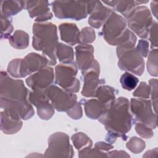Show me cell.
I'll list each match as a JSON object with an SVG mask.
<instances>
[{
	"label": "cell",
	"mask_w": 158,
	"mask_h": 158,
	"mask_svg": "<svg viewBox=\"0 0 158 158\" xmlns=\"http://www.w3.org/2000/svg\"><path fill=\"white\" fill-rule=\"evenodd\" d=\"M98 120L107 131L106 136L107 142L112 144L117 137L127 140L126 134L130 130L133 123L128 99L124 97L115 99L98 118Z\"/></svg>",
	"instance_id": "obj_1"
},
{
	"label": "cell",
	"mask_w": 158,
	"mask_h": 158,
	"mask_svg": "<svg viewBox=\"0 0 158 158\" xmlns=\"http://www.w3.org/2000/svg\"><path fill=\"white\" fill-rule=\"evenodd\" d=\"M33 34V48L48 56L49 65H56V48L59 43L56 26L51 22L35 23Z\"/></svg>",
	"instance_id": "obj_2"
},
{
	"label": "cell",
	"mask_w": 158,
	"mask_h": 158,
	"mask_svg": "<svg viewBox=\"0 0 158 158\" xmlns=\"http://www.w3.org/2000/svg\"><path fill=\"white\" fill-rule=\"evenodd\" d=\"M29 93L23 80L14 79L6 72H1L0 99L14 105L29 104Z\"/></svg>",
	"instance_id": "obj_3"
},
{
	"label": "cell",
	"mask_w": 158,
	"mask_h": 158,
	"mask_svg": "<svg viewBox=\"0 0 158 158\" xmlns=\"http://www.w3.org/2000/svg\"><path fill=\"white\" fill-rule=\"evenodd\" d=\"M97 1H55L51 2L52 10L58 19L80 20L86 18L93 10Z\"/></svg>",
	"instance_id": "obj_4"
},
{
	"label": "cell",
	"mask_w": 158,
	"mask_h": 158,
	"mask_svg": "<svg viewBox=\"0 0 158 158\" xmlns=\"http://www.w3.org/2000/svg\"><path fill=\"white\" fill-rule=\"evenodd\" d=\"M127 24L131 31L144 40L148 38L150 28L154 22L150 10L145 6H138L126 18Z\"/></svg>",
	"instance_id": "obj_5"
},
{
	"label": "cell",
	"mask_w": 158,
	"mask_h": 158,
	"mask_svg": "<svg viewBox=\"0 0 158 158\" xmlns=\"http://www.w3.org/2000/svg\"><path fill=\"white\" fill-rule=\"evenodd\" d=\"M116 52L118 59V66L122 70L138 76L142 75L144 70V60L136 48L117 46Z\"/></svg>",
	"instance_id": "obj_6"
},
{
	"label": "cell",
	"mask_w": 158,
	"mask_h": 158,
	"mask_svg": "<svg viewBox=\"0 0 158 158\" xmlns=\"http://www.w3.org/2000/svg\"><path fill=\"white\" fill-rule=\"evenodd\" d=\"M130 110L133 123H142L151 129L157 127V114L153 112L151 101L146 99L131 98Z\"/></svg>",
	"instance_id": "obj_7"
},
{
	"label": "cell",
	"mask_w": 158,
	"mask_h": 158,
	"mask_svg": "<svg viewBox=\"0 0 158 158\" xmlns=\"http://www.w3.org/2000/svg\"><path fill=\"white\" fill-rule=\"evenodd\" d=\"M127 21L121 15L113 12L103 25L100 34L110 45L117 46L128 28Z\"/></svg>",
	"instance_id": "obj_8"
},
{
	"label": "cell",
	"mask_w": 158,
	"mask_h": 158,
	"mask_svg": "<svg viewBox=\"0 0 158 158\" xmlns=\"http://www.w3.org/2000/svg\"><path fill=\"white\" fill-rule=\"evenodd\" d=\"M76 63L73 64H60L55 67V84L70 93L78 92L80 82L76 77L77 74Z\"/></svg>",
	"instance_id": "obj_9"
},
{
	"label": "cell",
	"mask_w": 158,
	"mask_h": 158,
	"mask_svg": "<svg viewBox=\"0 0 158 158\" xmlns=\"http://www.w3.org/2000/svg\"><path fill=\"white\" fill-rule=\"evenodd\" d=\"M74 151L70 143L69 136L63 132L52 133L48 139V147L43 157H73Z\"/></svg>",
	"instance_id": "obj_10"
},
{
	"label": "cell",
	"mask_w": 158,
	"mask_h": 158,
	"mask_svg": "<svg viewBox=\"0 0 158 158\" xmlns=\"http://www.w3.org/2000/svg\"><path fill=\"white\" fill-rule=\"evenodd\" d=\"M46 94L54 108L59 112H67L77 102V96L56 85H51L46 89Z\"/></svg>",
	"instance_id": "obj_11"
},
{
	"label": "cell",
	"mask_w": 158,
	"mask_h": 158,
	"mask_svg": "<svg viewBox=\"0 0 158 158\" xmlns=\"http://www.w3.org/2000/svg\"><path fill=\"white\" fill-rule=\"evenodd\" d=\"M100 67L94 59L92 65L86 70L81 72L83 86L81 94L86 98H96V92L99 86L104 85L105 80L99 79Z\"/></svg>",
	"instance_id": "obj_12"
},
{
	"label": "cell",
	"mask_w": 158,
	"mask_h": 158,
	"mask_svg": "<svg viewBox=\"0 0 158 158\" xmlns=\"http://www.w3.org/2000/svg\"><path fill=\"white\" fill-rule=\"evenodd\" d=\"M46 89L30 91L28 99L36 107L38 115L43 120H48L54 114V108L46 94Z\"/></svg>",
	"instance_id": "obj_13"
},
{
	"label": "cell",
	"mask_w": 158,
	"mask_h": 158,
	"mask_svg": "<svg viewBox=\"0 0 158 158\" xmlns=\"http://www.w3.org/2000/svg\"><path fill=\"white\" fill-rule=\"evenodd\" d=\"M49 65V60L44 55L31 52L20 59L19 78L30 75Z\"/></svg>",
	"instance_id": "obj_14"
},
{
	"label": "cell",
	"mask_w": 158,
	"mask_h": 158,
	"mask_svg": "<svg viewBox=\"0 0 158 158\" xmlns=\"http://www.w3.org/2000/svg\"><path fill=\"white\" fill-rule=\"evenodd\" d=\"M23 9L28 10L29 16L35 18L37 23H43L52 18L48 1H23Z\"/></svg>",
	"instance_id": "obj_15"
},
{
	"label": "cell",
	"mask_w": 158,
	"mask_h": 158,
	"mask_svg": "<svg viewBox=\"0 0 158 158\" xmlns=\"http://www.w3.org/2000/svg\"><path fill=\"white\" fill-rule=\"evenodd\" d=\"M54 81V69L48 66L30 75L26 79V83L31 90L46 89L52 85Z\"/></svg>",
	"instance_id": "obj_16"
},
{
	"label": "cell",
	"mask_w": 158,
	"mask_h": 158,
	"mask_svg": "<svg viewBox=\"0 0 158 158\" xmlns=\"http://www.w3.org/2000/svg\"><path fill=\"white\" fill-rule=\"evenodd\" d=\"M75 49L77 67L81 72L84 71L88 69L94 60V48L91 44H80L77 46Z\"/></svg>",
	"instance_id": "obj_17"
},
{
	"label": "cell",
	"mask_w": 158,
	"mask_h": 158,
	"mask_svg": "<svg viewBox=\"0 0 158 158\" xmlns=\"http://www.w3.org/2000/svg\"><path fill=\"white\" fill-rule=\"evenodd\" d=\"M113 10L104 6L102 2L97 1L96 4L90 14L88 19V23L95 28H99L102 26Z\"/></svg>",
	"instance_id": "obj_18"
},
{
	"label": "cell",
	"mask_w": 158,
	"mask_h": 158,
	"mask_svg": "<svg viewBox=\"0 0 158 158\" xmlns=\"http://www.w3.org/2000/svg\"><path fill=\"white\" fill-rule=\"evenodd\" d=\"M60 39L72 46L79 44L80 31L77 26L72 23H63L59 25Z\"/></svg>",
	"instance_id": "obj_19"
},
{
	"label": "cell",
	"mask_w": 158,
	"mask_h": 158,
	"mask_svg": "<svg viewBox=\"0 0 158 158\" xmlns=\"http://www.w3.org/2000/svg\"><path fill=\"white\" fill-rule=\"evenodd\" d=\"M149 1H104L103 3L113 7L115 10L120 12L124 17L127 18L132 12L136 9L138 5L145 4Z\"/></svg>",
	"instance_id": "obj_20"
},
{
	"label": "cell",
	"mask_w": 158,
	"mask_h": 158,
	"mask_svg": "<svg viewBox=\"0 0 158 158\" xmlns=\"http://www.w3.org/2000/svg\"><path fill=\"white\" fill-rule=\"evenodd\" d=\"M80 102L84 106L86 116L91 119H98L107 109V107L98 99H90L88 100L81 99Z\"/></svg>",
	"instance_id": "obj_21"
},
{
	"label": "cell",
	"mask_w": 158,
	"mask_h": 158,
	"mask_svg": "<svg viewBox=\"0 0 158 158\" xmlns=\"http://www.w3.org/2000/svg\"><path fill=\"white\" fill-rule=\"evenodd\" d=\"M22 119L13 118L3 110L1 111V130L6 135L17 133L22 127Z\"/></svg>",
	"instance_id": "obj_22"
},
{
	"label": "cell",
	"mask_w": 158,
	"mask_h": 158,
	"mask_svg": "<svg viewBox=\"0 0 158 158\" xmlns=\"http://www.w3.org/2000/svg\"><path fill=\"white\" fill-rule=\"evenodd\" d=\"M118 92V90L112 86L102 85L96 92V98L108 108L115 99V94Z\"/></svg>",
	"instance_id": "obj_23"
},
{
	"label": "cell",
	"mask_w": 158,
	"mask_h": 158,
	"mask_svg": "<svg viewBox=\"0 0 158 158\" xmlns=\"http://www.w3.org/2000/svg\"><path fill=\"white\" fill-rule=\"evenodd\" d=\"M23 9V1H2L1 4V15L11 18Z\"/></svg>",
	"instance_id": "obj_24"
},
{
	"label": "cell",
	"mask_w": 158,
	"mask_h": 158,
	"mask_svg": "<svg viewBox=\"0 0 158 158\" xmlns=\"http://www.w3.org/2000/svg\"><path fill=\"white\" fill-rule=\"evenodd\" d=\"M56 57L59 62L63 64H73L75 63L73 48L62 43H59L57 46Z\"/></svg>",
	"instance_id": "obj_25"
},
{
	"label": "cell",
	"mask_w": 158,
	"mask_h": 158,
	"mask_svg": "<svg viewBox=\"0 0 158 158\" xmlns=\"http://www.w3.org/2000/svg\"><path fill=\"white\" fill-rule=\"evenodd\" d=\"M9 42L14 48L23 49L27 48L29 44V35L23 30H15L9 38Z\"/></svg>",
	"instance_id": "obj_26"
},
{
	"label": "cell",
	"mask_w": 158,
	"mask_h": 158,
	"mask_svg": "<svg viewBox=\"0 0 158 158\" xmlns=\"http://www.w3.org/2000/svg\"><path fill=\"white\" fill-rule=\"evenodd\" d=\"M72 141L75 148L78 150H80L88 146H93V141L85 133L78 132L72 136Z\"/></svg>",
	"instance_id": "obj_27"
},
{
	"label": "cell",
	"mask_w": 158,
	"mask_h": 158,
	"mask_svg": "<svg viewBox=\"0 0 158 158\" xmlns=\"http://www.w3.org/2000/svg\"><path fill=\"white\" fill-rule=\"evenodd\" d=\"M138 78L135 75L128 72H125L120 77V83L122 87L128 91L133 90L136 88L138 83Z\"/></svg>",
	"instance_id": "obj_28"
},
{
	"label": "cell",
	"mask_w": 158,
	"mask_h": 158,
	"mask_svg": "<svg viewBox=\"0 0 158 158\" xmlns=\"http://www.w3.org/2000/svg\"><path fill=\"white\" fill-rule=\"evenodd\" d=\"M147 69L149 73L153 77L157 76V49H152L148 54Z\"/></svg>",
	"instance_id": "obj_29"
},
{
	"label": "cell",
	"mask_w": 158,
	"mask_h": 158,
	"mask_svg": "<svg viewBox=\"0 0 158 158\" xmlns=\"http://www.w3.org/2000/svg\"><path fill=\"white\" fill-rule=\"evenodd\" d=\"M93 146H88L78 151V157H107V154L104 151L92 148Z\"/></svg>",
	"instance_id": "obj_30"
},
{
	"label": "cell",
	"mask_w": 158,
	"mask_h": 158,
	"mask_svg": "<svg viewBox=\"0 0 158 158\" xmlns=\"http://www.w3.org/2000/svg\"><path fill=\"white\" fill-rule=\"evenodd\" d=\"M96 39L95 31L90 27H84L80 31L79 44H89L94 41Z\"/></svg>",
	"instance_id": "obj_31"
},
{
	"label": "cell",
	"mask_w": 158,
	"mask_h": 158,
	"mask_svg": "<svg viewBox=\"0 0 158 158\" xmlns=\"http://www.w3.org/2000/svg\"><path fill=\"white\" fill-rule=\"evenodd\" d=\"M126 146L131 152L135 154H138L144 149L146 144L142 139L136 136H133L130 138L126 144Z\"/></svg>",
	"instance_id": "obj_32"
},
{
	"label": "cell",
	"mask_w": 158,
	"mask_h": 158,
	"mask_svg": "<svg viewBox=\"0 0 158 158\" xmlns=\"http://www.w3.org/2000/svg\"><path fill=\"white\" fill-rule=\"evenodd\" d=\"M1 39H6L9 38L14 30L13 25L12 24V18L5 17L1 15Z\"/></svg>",
	"instance_id": "obj_33"
},
{
	"label": "cell",
	"mask_w": 158,
	"mask_h": 158,
	"mask_svg": "<svg viewBox=\"0 0 158 158\" xmlns=\"http://www.w3.org/2000/svg\"><path fill=\"white\" fill-rule=\"evenodd\" d=\"M151 94V87L145 81H141L133 93V96L141 99H149Z\"/></svg>",
	"instance_id": "obj_34"
},
{
	"label": "cell",
	"mask_w": 158,
	"mask_h": 158,
	"mask_svg": "<svg viewBox=\"0 0 158 158\" xmlns=\"http://www.w3.org/2000/svg\"><path fill=\"white\" fill-rule=\"evenodd\" d=\"M134 124L135 125L136 131L141 137L148 139L153 136L154 132L151 128L140 122H136Z\"/></svg>",
	"instance_id": "obj_35"
},
{
	"label": "cell",
	"mask_w": 158,
	"mask_h": 158,
	"mask_svg": "<svg viewBox=\"0 0 158 158\" xmlns=\"http://www.w3.org/2000/svg\"><path fill=\"white\" fill-rule=\"evenodd\" d=\"M149 86L151 87V103L155 113H157V80L156 78L151 79L149 81Z\"/></svg>",
	"instance_id": "obj_36"
},
{
	"label": "cell",
	"mask_w": 158,
	"mask_h": 158,
	"mask_svg": "<svg viewBox=\"0 0 158 158\" xmlns=\"http://www.w3.org/2000/svg\"><path fill=\"white\" fill-rule=\"evenodd\" d=\"M148 38L151 43V48L155 49L157 47V23L154 21L149 31Z\"/></svg>",
	"instance_id": "obj_37"
},
{
	"label": "cell",
	"mask_w": 158,
	"mask_h": 158,
	"mask_svg": "<svg viewBox=\"0 0 158 158\" xmlns=\"http://www.w3.org/2000/svg\"><path fill=\"white\" fill-rule=\"evenodd\" d=\"M67 115L74 120H78L81 118L83 115L82 108L80 102H77L75 106L70 110L67 111Z\"/></svg>",
	"instance_id": "obj_38"
},
{
	"label": "cell",
	"mask_w": 158,
	"mask_h": 158,
	"mask_svg": "<svg viewBox=\"0 0 158 158\" xmlns=\"http://www.w3.org/2000/svg\"><path fill=\"white\" fill-rule=\"evenodd\" d=\"M136 49L143 57H146L149 54V43L145 40H140Z\"/></svg>",
	"instance_id": "obj_39"
},
{
	"label": "cell",
	"mask_w": 158,
	"mask_h": 158,
	"mask_svg": "<svg viewBox=\"0 0 158 158\" xmlns=\"http://www.w3.org/2000/svg\"><path fill=\"white\" fill-rule=\"evenodd\" d=\"M94 147L102 151H108L114 148V146L112 145V144L107 143L103 141H99L96 143Z\"/></svg>",
	"instance_id": "obj_40"
},
{
	"label": "cell",
	"mask_w": 158,
	"mask_h": 158,
	"mask_svg": "<svg viewBox=\"0 0 158 158\" xmlns=\"http://www.w3.org/2000/svg\"><path fill=\"white\" fill-rule=\"evenodd\" d=\"M107 157H130V156L124 151H112L107 152Z\"/></svg>",
	"instance_id": "obj_41"
},
{
	"label": "cell",
	"mask_w": 158,
	"mask_h": 158,
	"mask_svg": "<svg viewBox=\"0 0 158 158\" xmlns=\"http://www.w3.org/2000/svg\"><path fill=\"white\" fill-rule=\"evenodd\" d=\"M151 8L152 14L157 19V9H158V2L157 1H152L151 3Z\"/></svg>",
	"instance_id": "obj_42"
}]
</instances>
